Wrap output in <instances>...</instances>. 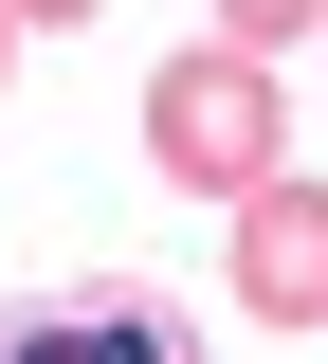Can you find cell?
Returning <instances> with one entry per match:
<instances>
[{
    "label": "cell",
    "mask_w": 328,
    "mask_h": 364,
    "mask_svg": "<svg viewBox=\"0 0 328 364\" xmlns=\"http://www.w3.org/2000/svg\"><path fill=\"white\" fill-rule=\"evenodd\" d=\"M219 219H237V310L255 328H328V182L274 164L255 200H219Z\"/></svg>",
    "instance_id": "3"
},
{
    "label": "cell",
    "mask_w": 328,
    "mask_h": 364,
    "mask_svg": "<svg viewBox=\"0 0 328 364\" xmlns=\"http://www.w3.org/2000/svg\"><path fill=\"white\" fill-rule=\"evenodd\" d=\"M0 364H219V346H201L164 291L110 273V291H18V310H0Z\"/></svg>",
    "instance_id": "2"
},
{
    "label": "cell",
    "mask_w": 328,
    "mask_h": 364,
    "mask_svg": "<svg viewBox=\"0 0 328 364\" xmlns=\"http://www.w3.org/2000/svg\"><path fill=\"white\" fill-rule=\"evenodd\" d=\"M146 164L164 182H201V200H255V182L292 164V91H274V55H164L146 73Z\"/></svg>",
    "instance_id": "1"
},
{
    "label": "cell",
    "mask_w": 328,
    "mask_h": 364,
    "mask_svg": "<svg viewBox=\"0 0 328 364\" xmlns=\"http://www.w3.org/2000/svg\"><path fill=\"white\" fill-rule=\"evenodd\" d=\"M310 37H328V18H310Z\"/></svg>",
    "instance_id": "7"
},
{
    "label": "cell",
    "mask_w": 328,
    "mask_h": 364,
    "mask_svg": "<svg viewBox=\"0 0 328 364\" xmlns=\"http://www.w3.org/2000/svg\"><path fill=\"white\" fill-rule=\"evenodd\" d=\"M37 18H110V0H18V37H37Z\"/></svg>",
    "instance_id": "5"
},
{
    "label": "cell",
    "mask_w": 328,
    "mask_h": 364,
    "mask_svg": "<svg viewBox=\"0 0 328 364\" xmlns=\"http://www.w3.org/2000/svg\"><path fill=\"white\" fill-rule=\"evenodd\" d=\"M0 73H18V0H0Z\"/></svg>",
    "instance_id": "6"
},
{
    "label": "cell",
    "mask_w": 328,
    "mask_h": 364,
    "mask_svg": "<svg viewBox=\"0 0 328 364\" xmlns=\"http://www.w3.org/2000/svg\"><path fill=\"white\" fill-rule=\"evenodd\" d=\"M328 0H219V55H274V37H310Z\"/></svg>",
    "instance_id": "4"
}]
</instances>
